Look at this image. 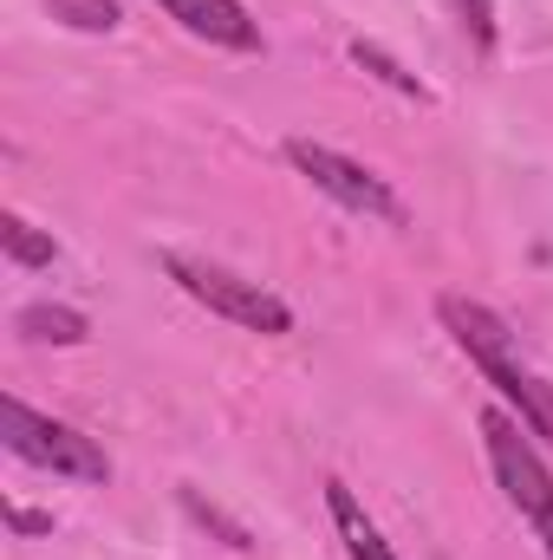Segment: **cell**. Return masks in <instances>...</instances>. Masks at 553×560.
<instances>
[{
    "instance_id": "1",
    "label": "cell",
    "mask_w": 553,
    "mask_h": 560,
    "mask_svg": "<svg viewBox=\"0 0 553 560\" xmlns=\"http://www.w3.org/2000/svg\"><path fill=\"white\" fill-rule=\"evenodd\" d=\"M436 313H443V326H449V339L469 352V365L521 411V423L541 436L553 450V385L521 359V346H515V332L482 306V300H469V293H443L436 300Z\"/></svg>"
},
{
    "instance_id": "2",
    "label": "cell",
    "mask_w": 553,
    "mask_h": 560,
    "mask_svg": "<svg viewBox=\"0 0 553 560\" xmlns=\"http://www.w3.org/2000/svg\"><path fill=\"white\" fill-rule=\"evenodd\" d=\"M482 443H489V469H495L508 509L534 528V541L553 560V469L534 450V430L521 418H508V411H482Z\"/></svg>"
},
{
    "instance_id": "3",
    "label": "cell",
    "mask_w": 553,
    "mask_h": 560,
    "mask_svg": "<svg viewBox=\"0 0 553 560\" xmlns=\"http://www.w3.org/2000/svg\"><path fill=\"white\" fill-rule=\"evenodd\" d=\"M163 275L176 280L196 306H209V313H222V319H235V326L261 332V339L293 332V306L280 300L274 287L235 275V268H222V261H202V255H163Z\"/></svg>"
},
{
    "instance_id": "4",
    "label": "cell",
    "mask_w": 553,
    "mask_h": 560,
    "mask_svg": "<svg viewBox=\"0 0 553 560\" xmlns=\"http://www.w3.org/2000/svg\"><path fill=\"white\" fill-rule=\"evenodd\" d=\"M286 163H293L319 196H332L339 209H352V215H365V222H385V229H404V222H411L404 196H398L378 170H365L358 156H339V150H326V143H313V138H286Z\"/></svg>"
},
{
    "instance_id": "5",
    "label": "cell",
    "mask_w": 553,
    "mask_h": 560,
    "mask_svg": "<svg viewBox=\"0 0 553 560\" xmlns=\"http://www.w3.org/2000/svg\"><path fill=\"white\" fill-rule=\"evenodd\" d=\"M0 430H7V450L20 463H33V469H52L66 482H105L111 476V456L85 430H72V423H59V418H39L20 398H0Z\"/></svg>"
},
{
    "instance_id": "6",
    "label": "cell",
    "mask_w": 553,
    "mask_h": 560,
    "mask_svg": "<svg viewBox=\"0 0 553 560\" xmlns=\"http://www.w3.org/2000/svg\"><path fill=\"white\" fill-rule=\"evenodd\" d=\"M183 33L209 39V46H228V52H261V26L242 0H156Z\"/></svg>"
},
{
    "instance_id": "7",
    "label": "cell",
    "mask_w": 553,
    "mask_h": 560,
    "mask_svg": "<svg viewBox=\"0 0 553 560\" xmlns=\"http://www.w3.org/2000/svg\"><path fill=\"white\" fill-rule=\"evenodd\" d=\"M326 509H332V535H339L345 560H398V555H391V541L378 535V522L365 515V502H358L339 476L326 482Z\"/></svg>"
},
{
    "instance_id": "8",
    "label": "cell",
    "mask_w": 553,
    "mask_h": 560,
    "mask_svg": "<svg viewBox=\"0 0 553 560\" xmlns=\"http://www.w3.org/2000/svg\"><path fill=\"white\" fill-rule=\"evenodd\" d=\"M20 339H33V346H85L92 339V326H85V313H72V306H52V300H33V306H20Z\"/></svg>"
},
{
    "instance_id": "9",
    "label": "cell",
    "mask_w": 553,
    "mask_h": 560,
    "mask_svg": "<svg viewBox=\"0 0 553 560\" xmlns=\"http://www.w3.org/2000/svg\"><path fill=\"white\" fill-rule=\"evenodd\" d=\"M0 248H7V261L13 268H52V235H39L26 215H0Z\"/></svg>"
},
{
    "instance_id": "10",
    "label": "cell",
    "mask_w": 553,
    "mask_h": 560,
    "mask_svg": "<svg viewBox=\"0 0 553 560\" xmlns=\"http://www.w3.org/2000/svg\"><path fill=\"white\" fill-rule=\"evenodd\" d=\"M46 13L72 33H118V0H46Z\"/></svg>"
},
{
    "instance_id": "11",
    "label": "cell",
    "mask_w": 553,
    "mask_h": 560,
    "mask_svg": "<svg viewBox=\"0 0 553 560\" xmlns=\"http://www.w3.org/2000/svg\"><path fill=\"white\" fill-rule=\"evenodd\" d=\"M352 59H358L372 79H385L391 92H404V98H430V92H423V79H416V72H404V66H398L378 39H352Z\"/></svg>"
},
{
    "instance_id": "12",
    "label": "cell",
    "mask_w": 553,
    "mask_h": 560,
    "mask_svg": "<svg viewBox=\"0 0 553 560\" xmlns=\"http://www.w3.org/2000/svg\"><path fill=\"white\" fill-rule=\"evenodd\" d=\"M456 7H462V20H469L475 46H495V0H456Z\"/></svg>"
},
{
    "instance_id": "13",
    "label": "cell",
    "mask_w": 553,
    "mask_h": 560,
    "mask_svg": "<svg viewBox=\"0 0 553 560\" xmlns=\"http://www.w3.org/2000/svg\"><path fill=\"white\" fill-rule=\"evenodd\" d=\"M13 528H26V535H39V528H52L46 515H26V509H13Z\"/></svg>"
}]
</instances>
